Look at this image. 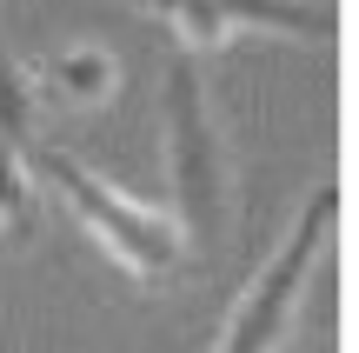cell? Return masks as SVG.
Returning a JSON list of instances; mask_svg holds the SVG:
<instances>
[{"label":"cell","instance_id":"1","mask_svg":"<svg viewBox=\"0 0 359 353\" xmlns=\"http://www.w3.org/2000/svg\"><path fill=\"white\" fill-rule=\"evenodd\" d=\"M160 120H167V173L180 200V234H187V247L213 253L233 234L240 180H233V147L213 114V93L200 80V53L173 47L167 80H160Z\"/></svg>","mask_w":359,"mask_h":353},{"label":"cell","instance_id":"2","mask_svg":"<svg viewBox=\"0 0 359 353\" xmlns=\"http://www.w3.org/2000/svg\"><path fill=\"white\" fill-rule=\"evenodd\" d=\"M20 167H27V180H47L53 194L67 200V213H74L140 287H167V280L187 274L193 247H187V234H180V220H167L160 207H140V200L114 194L93 167H80L74 154H60V147H47V140H27Z\"/></svg>","mask_w":359,"mask_h":353},{"label":"cell","instance_id":"3","mask_svg":"<svg viewBox=\"0 0 359 353\" xmlns=\"http://www.w3.org/2000/svg\"><path fill=\"white\" fill-rule=\"evenodd\" d=\"M333 220H339V187L320 180L306 194V207H299V220L286 227V240L273 247V260L233 300L213 353H280V340L293 333L299 307H306V287H313V267H320L326 240H333Z\"/></svg>","mask_w":359,"mask_h":353},{"label":"cell","instance_id":"4","mask_svg":"<svg viewBox=\"0 0 359 353\" xmlns=\"http://www.w3.org/2000/svg\"><path fill=\"white\" fill-rule=\"evenodd\" d=\"M34 80V107H60V114H93L120 93V60L107 47H60L40 67H27Z\"/></svg>","mask_w":359,"mask_h":353},{"label":"cell","instance_id":"5","mask_svg":"<svg viewBox=\"0 0 359 353\" xmlns=\"http://www.w3.org/2000/svg\"><path fill=\"white\" fill-rule=\"evenodd\" d=\"M226 27H253V34H280V40H333L339 13L326 0H213Z\"/></svg>","mask_w":359,"mask_h":353},{"label":"cell","instance_id":"6","mask_svg":"<svg viewBox=\"0 0 359 353\" xmlns=\"http://www.w3.org/2000/svg\"><path fill=\"white\" fill-rule=\"evenodd\" d=\"M127 7H140L147 20H167L173 34H180V47H187V53H213L219 40L233 34V27L219 20V7H213V0H127Z\"/></svg>","mask_w":359,"mask_h":353},{"label":"cell","instance_id":"7","mask_svg":"<svg viewBox=\"0 0 359 353\" xmlns=\"http://www.w3.org/2000/svg\"><path fill=\"white\" fill-rule=\"evenodd\" d=\"M34 120H40L34 80H27V67L0 47V154H27V140H40Z\"/></svg>","mask_w":359,"mask_h":353},{"label":"cell","instance_id":"8","mask_svg":"<svg viewBox=\"0 0 359 353\" xmlns=\"http://www.w3.org/2000/svg\"><path fill=\"white\" fill-rule=\"evenodd\" d=\"M0 234L7 240L34 234V180H27L20 154H0Z\"/></svg>","mask_w":359,"mask_h":353}]
</instances>
